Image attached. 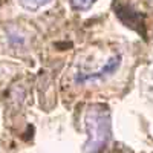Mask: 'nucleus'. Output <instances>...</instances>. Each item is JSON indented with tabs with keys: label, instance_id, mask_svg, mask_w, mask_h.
Returning a JSON list of instances; mask_svg holds the SVG:
<instances>
[{
	"label": "nucleus",
	"instance_id": "nucleus-1",
	"mask_svg": "<svg viewBox=\"0 0 153 153\" xmlns=\"http://www.w3.org/2000/svg\"><path fill=\"white\" fill-rule=\"evenodd\" d=\"M84 129L87 139L83 146V153L101 152L112 136V113L109 106L103 103L87 106L84 113Z\"/></svg>",
	"mask_w": 153,
	"mask_h": 153
},
{
	"label": "nucleus",
	"instance_id": "nucleus-2",
	"mask_svg": "<svg viewBox=\"0 0 153 153\" xmlns=\"http://www.w3.org/2000/svg\"><path fill=\"white\" fill-rule=\"evenodd\" d=\"M120 66H121V55L115 54L106 61V65L100 71H97V72H78L76 76H75V83L76 84H84V83H91V81H98V80L107 78V76H110L112 74L117 72Z\"/></svg>",
	"mask_w": 153,
	"mask_h": 153
},
{
	"label": "nucleus",
	"instance_id": "nucleus-3",
	"mask_svg": "<svg viewBox=\"0 0 153 153\" xmlns=\"http://www.w3.org/2000/svg\"><path fill=\"white\" fill-rule=\"evenodd\" d=\"M52 0H19V5L28 12H37L38 9L45 8Z\"/></svg>",
	"mask_w": 153,
	"mask_h": 153
},
{
	"label": "nucleus",
	"instance_id": "nucleus-4",
	"mask_svg": "<svg viewBox=\"0 0 153 153\" xmlns=\"http://www.w3.org/2000/svg\"><path fill=\"white\" fill-rule=\"evenodd\" d=\"M95 3H97V0H69L71 8H72L74 11H76V12L89 11Z\"/></svg>",
	"mask_w": 153,
	"mask_h": 153
}]
</instances>
